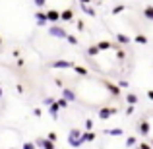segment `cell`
Returning <instances> with one entry per match:
<instances>
[{"label":"cell","instance_id":"cell-3","mask_svg":"<svg viewBox=\"0 0 153 149\" xmlns=\"http://www.w3.org/2000/svg\"><path fill=\"white\" fill-rule=\"evenodd\" d=\"M116 112H118V108H116V107H103V108H99L97 114H99V118H101V120H108L111 116H114Z\"/></svg>","mask_w":153,"mask_h":149},{"label":"cell","instance_id":"cell-20","mask_svg":"<svg viewBox=\"0 0 153 149\" xmlns=\"http://www.w3.org/2000/svg\"><path fill=\"white\" fill-rule=\"evenodd\" d=\"M82 138V130H78V128H72L70 134H68V139H79Z\"/></svg>","mask_w":153,"mask_h":149},{"label":"cell","instance_id":"cell-2","mask_svg":"<svg viewBox=\"0 0 153 149\" xmlns=\"http://www.w3.org/2000/svg\"><path fill=\"white\" fill-rule=\"evenodd\" d=\"M51 68H56V70H72V68L76 66V62H72V60H54V62L49 64Z\"/></svg>","mask_w":153,"mask_h":149},{"label":"cell","instance_id":"cell-45","mask_svg":"<svg viewBox=\"0 0 153 149\" xmlns=\"http://www.w3.org/2000/svg\"><path fill=\"white\" fill-rule=\"evenodd\" d=\"M149 145H151V147H153V138H151V139H149Z\"/></svg>","mask_w":153,"mask_h":149},{"label":"cell","instance_id":"cell-16","mask_svg":"<svg viewBox=\"0 0 153 149\" xmlns=\"http://www.w3.org/2000/svg\"><path fill=\"white\" fill-rule=\"evenodd\" d=\"M95 47L99 49V52H103V50H111V49H112V43H111V41H99Z\"/></svg>","mask_w":153,"mask_h":149},{"label":"cell","instance_id":"cell-19","mask_svg":"<svg viewBox=\"0 0 153 149\" xmlns=\"http://www.w3.org/2000/svg\"><path fill=\"white\" fill-rule=\"evenodd\" d=\"M126 101H128V105H132V107H136V105H138V95L136 93H126Z\"/></svg>","mask_w":153,"mask_h":149},{"label":"cell","instance_id":"cell-29","mask_svg":"<svg viewBox=\"0 0 153 149\" xmlns=\"http://www.w3.org/2000/svg\"><path fill=\"white\" fill-rule=\"evenodd\" d=\"M56 105H58V108H66L68 107V101H64L62 97H58V99H56Z\"/></svg>","mask_w":153,"mask_h":149},{"label":"cell","instance_id":"cell-18","mask_svg":"<svg viewBox=\"0 0 153 149\" xmlns=\"http://www.w3.org/2000/svg\"><path fill=\"white\" fill-rule=\"evenodd\" d=\"M143 18L149 19V21H153V6H151V4H147V6L143 8Z\"/></svg>","mask_w":153,"mask_h":149},{"label":"cell","instance_id":"cell-46","mask_svg":"<svg viewBox=\"0 0 153 149\" xmlns=\"http://www.w3.org/2000/svg\"><path fill=\"white\" fill-rule=\"evenodd\" d=\"M0 45H2V37H0Z\"/></svg>","mask_w":153,"mask_h":149},{"label":"cell","instance_id":"cell-36","mask_svg":"<svg viewBox=\"0 0 153 149\" xmlns=\"http://www.w3.org/2000/svg\"><path fill=\"white\" fill-rule=\"evenodd\" d=\"M134 110H136V107L128 105V107H126V116H132V114H134Z\"/></svg>","mask_w":153,"mask_h":149},{"label":"cell","instance_id":"cell-44","mask_svg":"<svg viewBox=\"0 0 153 149\" xmlns=\"http://www.w3.org/2000/svg\"><path fill=\"white\" fill-rule=\"evenodd\" d=\"M2 95H4V91H2V87H0V99H2Z\"/></svg>","mask_w":153,"mask_h":149},{"label":"cell","instance_id":"cell-41","mask_svg":"<svg viewBox=\"0 0 153 149\" xmlns=\"http://www.w3.org/2000/svg\"><path fill=\"white\" fill-rule=\"evenodd\" d=\"M146 95H147V99H149V101H151V103H153V89H149V91H147V93H146Z\"/></svg>","mask_w":153,"mask_h":149},{"label":"cell","instance_id":"cell-32","mask_svg":"<svg viewBox=\"0 0 153 149\" xmlns=\"http://www.w3.org/2000/svg\"><path fill=\"white\" fill-rule=\"evenodd\" d=\"M54 101H56L54 97H45V99H43V105H45V107H51V105L54 103Z\"/></svg>","mask_w":153,"mask_h":149},{"label":"cell","instance_id":"cell-17","mask_svg":"<svg viewBox=\"0 0 153 149\" xmlns=\"http://www.w3.org/2000/svg\"><path fill=\"white\" fill-rule=\"evenodd\" d=\"M58 110L60 108H58V105H56V101H54V103L49 107V114L52 116V120H58Z\"/></svg>","mask_w":153,"mask_h":149},{"label":"cell","instance_id":"cell-22","mask_svg":"<svg viewBox=\"0 0 153 149\" xmlns=\"http://www.w3.org/2000/svg\"><path fill=\"white\" fill-rule=\"evenodd\" d=\"M68 145L74 147V149H78V147L83 145V142H82V139H68Z\"/></svg>","mask_w":153,"mask_h":149},{"label":"cell","instance_id":"cell-9","mask_svg":"<svg viewBox=\"0 0 153 149\" xmlns=\"http://www.w3.org/2000/svg\"><path fill=\"white\" fill-rule=\"evenodd\" d=\"M138 132L142 136H149V132H151V124L147 122V120H142V122L138 124Z\"/></svg>","mask_w":153,"mask_h":149},{"label":"cell","instance_id":"cell-12","mask_svg":"<svg viewBox=\"0 0 153 149\" xmlns=\"http://www.w3.org/2000/svg\"><path fill=\"white\" fill-rule=\"evenodd\" d=\"M130 41H132V39L128 37L126 33H116V43H118V45H124V47H126V45H130Z\"/></svg>","mask_w":153,"mask_h":149},{"label":"cell","instance_id":"cell-40","mask_svg":"<svg viewBox=\"0 0 153 149\" xmlns=\"http://www.w3.org/2000/svg\"><path fill=\"white\" fill-rule=\"evenodd\" d=\"M16 91H18V93H23V85H22V83H18V85H16Z\"/></svg>","mask_w":153,"mask_h":149},{"label":"cell","instance_id":"cell-4","mask_svg":"<svg viewBox=\"0 0 153 149\" xmlns=\"http://www.w3.org/2000/svg\"><path fill=\"white\" fill-rule=\"evenodd\" d=\"M101 85L112 95V97H118V95H120V89H118V85H116V83L108 82V79H101Z\"/></svg>","mask_w":153,"mask_h":149},{"label":"cell","instance_id":"cell-14","mask_svg":"<svg viewBox=\"0 0 153 149\" xmlns=\"http://www.w3.org/2000/svg\"><path fill=\"white\" fill-rule=\"evenodd\" d=\"M97 138V134H95V132H82V142L83 143H87V142H93V139Z\"/></svg>","mask_w":153,"mask_h":149},{"label":"cell","instance_id":"cell-48","mask_svg":"<svg viewBox=\"0 0 153 149\" xmlns=\"http://www.w3.org/2000/svg\"><path fill=\"white\" fill-rule=\"evenodd\" d=\"M151 118H153V112H151Z\"/></svg>","mask_w":153,"mask_h":149},{"label":"cell","instance_id":"cell-24","mask_svg":"<svg viewBox=\"0 0 153 149\" xmlns=\"http://www.w3.org/2000/svg\"><path fill=\"white\" fill-rule=\"evenodd\" d=\"M99 54V49H97V47H89V49H87V56H89V58H95V56H97Z\"/></svg>","mask_w":153,"mask_h":149},{"label":"cell","instance_id":"cell-37","mask_svg":"<svg viewBox=\"0 0 153 149\" xmlns=\"http://www.w3.org/2000/svg\"><path fill=\"white\" fill-rule=\"evenodd\" d=\"M54 85L58 87V89H64V83H62V79H58V78L54 79Z\"/></svg>","mask_w":153,"mask_h":149},{"label":"cell","instance_id":"cell-39","mask_svg":"<svg viewBox=\"0 0 153 149\" xmlns=\"http://www.w3.org/2000/svg\"><path fill=\"white\" fill-rule=\"evenodd\" d=\"M138 147H140V149H153L149 143H138Z\"/></svg>","mask_w":153,"mask_h":149},{"label":"cell","instance_id":"cell-6","mask_svg":"<svg viewBox=\"0 0 153 149\" xmlns=\"http://www.w3.org/2000/svg\"><path fill=\"white\" fill-rule=\"evenodd\" d=\"M35 21H37V27H45L47 23V12H43V10H37L35 12Z\"/></svg>","mask_w":153,"mask_h":149},{"label":"cell","instance_id":"cell-35","mask_svg":"<svg viewBox=\"0 0 153 149\" xmlns=\"http://www.w3.org/2000/svg\"><path fill=\"white\" fill-rule=\"evenodd\" d=\"M76 27H78V31H83L85 29V23H83L82 19H78V21H76Z\"/></svg>","mask_w":153,"mask_h":149},{"label":"cell","instance_id":"cell-28","mask_svg":"<svg viewBox=\"0 0 153 149\" xmlns=\"http://www.w3.org/2000/svg\"><path fill=\"white\" fill-rule=\"evenodd\" d=\"M47 139H49V142H52V143H56V142H58V136H56V132H49V134H47Z\"/></svg>","mask_w":153,"mask_h":149},{"label":"cell","instance_id":"cell-43","mask_svg":"<svg viewBox=\"0 0 153 149\" xmlns=\"http://www.w3.org/2000/svg\"><path fill=\"white\" fill-rule=\"evenodd\" d=\"M93 0H79V4H91Z\"/></svg>","mask_w":153,"mask_h":149},{"label":"cell","instance_id":"cell-25","mask_svg":"<svg viewBox=\"0 0 153 149\" xmlns=\"http://www.w3.org/2000/svg\"><path fill=\"white\" fill-rule=\"evenodd\" d=\"M124 10H126V6H122V4H116V6L112 8V16H118V14H122Z\"/></svg>","mask_w":153,"mask_h":149},{"label":"cell","instance_id":"cell-27","mask_svg":"<svg viewBox=\"0 0 153 149\" xmlns=\"http://www.w3.org/2000/svg\"><path fill=\"white\" fill-rule=\"evenodd\" d=\"M116 85H118V89H128L130 82H128V79H118V83H116Z\"/></svg>","mask_w":153,"mask_h":149},{"label":"cell","instance_id":"cell-15","mask_svg":"<svg viewBox=\"0 0 153 149\" xmlns=\"http://www.w3.org/2000/svg\"><path fill=\"white\" fill-rule=\"evenodd\" d=\"M105 136H114V138H118V136H124V130L122 128H112V130H103Z\"/></svg>","mask_w":153,"mask_h":149},{"label":"cell","instance_id":"cell-21","mask_svg":"<svg viewBox=\"0 0 153 149\" xmlns=\"http://www.w3.org/2000/svg\"><path fill=\"white\" fill-rule=\"evenodd\" d=\"M136 145H138V139H136V136H128V138H126V147L134 149Z\"/></svg>","mask_w":153,"mask_h":149},{"label":"cell","instance_id":"cell-31","mask_svg":"<svg viewBox=\"0 0 153 149\" xmlns=\"http://www.w3.org/2000/svg\"><path fill=\"white\" fill-rule=\"evenodd\" d=\"M85 132H93V120L91 118L85 120Z\"/></svg>","mask_w":153,"mask_h":149},{"label":"cell","instance_id":"cell-8","mask_svg":"<svg viewBox=\"0 0 153 149\" xmlns=\"http://www.w3.org/2000/svg\"><path fill=\"white\" fill-rule=\"evenodd\" d=\"M47 21L52 23V25L58 23L60 21V12L58 10H49V12H47Z\"/></svg>","mask_w":153,"mask_h":149},{"label":"cell","instance_id":"cell-38","mask_svg":"<svg viewBox=\"0 0 153 149\" xmlns=\"http://www.w3.org/2000/svg\"><path fill=\"white\" fill-rule=\"evenodd\" d=\"M33 116L41 118V116H43V110H41V108H33Z\"/></svg>","mask_w":153,"mask_h":149},{"label":"cell","instance_id":"cell-11","mask_svg":"<svg viewBox=\"0 0 153 149\" xmlns=\"http://www.w3.org/2000/svg\"><path fill=\"white\" fill-rule=\"evenodd\" d=\"M82 10L85 16H89V18H97V12H95V8L91 6V4H82Z\"/></svg>","mask_w":153,"mask_h":149},{"label":"cell","instance_id":"cell-7","mask_svg":"<svg viewBox=\"0 0 153 149\" xmlns=\"http://www.w3.org/2000/svg\"><path fill=\"white\" fill-rule=\"evenodd\" d=\"M64 101H68V103H74L76 99H78V95L74 93V89H68V87H64L62 89V95H60Z\"/></svg>","mask_w":153,"mask_h":149},{"label":"cell","instance_id":"cell-5","mask_svg":"<svg viewBox=\"0 0 153 149\" xmlns=\"http://www.w3.org/2000/svg\"><path fill=\"white\" fill-rule=\"evenodd\" d=\"M35 147H37V149H56L54 147V143H52V142H49V139H47V138H35Z\"/></svg>","mask_w":153,"mask_h":149},{"label":"cell","instance_id":"cell-49","mask_svg":"<svg viewBox=\"0 0 153 149\" xmlns=\"http://www.w3.org/2000/svg\"><path fill=\"white\" fill-rule=\"evenodd\" d=\"M10 149H16V147H10Z\"/></svg>","mask_w":153,"mask_h":149},{"label":"cell","instance_id":"cell-42","mask_svg":"<svg viewBox=\"0 0 153 149\" xmlns=\"http://www.w3.org/2000/svg\"><path fill=\"white\" fill-rule=\"evenodd\" d=\"M23 64H25V60H23V58H18V66H19V68H22V66H23Z\"/></svg>","mask_w":153,"mask_h":149},{"label":"cell","instance_id":"cell-47","mask_svg":"<svg viewBox=\"0 0 153 149\" xmlns=\"http://www.w3.org/2000/svg\"><path fill=\"white\" fill-rule=\"evenodd\" d=\"M134 149H140V147H138V145H136V147H134Z\"/></svg>","mask_w":153,"mask_h":149},{"label":"cell","instance_id":"cell-33","mask_svg":"<svg viewBox=\"0 0 153 149\" xmlns=\"http://www.w3.org/2000/svg\"><path fill=\"white\" fill-rule=\"evenodd\" d=\"M22 149H37V147H35V143H33V142H25V143L22 145Z\"/></svg>","mask_w":153,"mask_h":149},{"label":"cell","instance_id":"cell-10","mask_svg":"<svg viewBox=\"0 0 153 149\" xmlns=\"http://www.w3.org/2000/svg\"><path fill=\"white\" fill-rule=\"evenodd\" d=\"M60 21H74V10L66 8V10L60 12Z\"/></svg>","mask_w":153,"mask_h":149},{"label":"cell","instance_id":"cell-26","mask_svg":"<svg viewBox=\"0 0 153 149\" xmlns=\"http://www.w3.org/2000/svg\"><path fill=\"white\" fill-rule=\"evenodd\" d=\"M134 41L138 43V45H147V37H146V35H142V33H140V35H136V39H134Z\"/></svg>","mask_w":153,"mask_h":149},{"label":"cell","instance_id":"cell-23","mask_svg":"<svg viewBox=\"0 0 153 149\" xmlns=\"http://www.w3.org/2000/svg\"><path fill=\"white\" fill-rule=\"evenodd\" d=\"M66 41L70 43V45H74V47H78L79 45V41H78V37L76 35H72V33H68V37H66Z\"/></svg>","mask_w":153,"mask_h":149},{"label":"cell","instance_id":"cell-30","mask_svg":"<svg viewBox=\"0 0 153 149\" xmlns=\"http://www.w3.org/2000/svg\"><path fill=\"white\" fill-rule=\"evenodd\" d=\"M114 52H116V58H118V60H124V58H126V52L122 50V47H120L118 50H114Z\"/></svg>","mask_w":153,"mask_h":149},{"label":"cell","instance_id":"cell-13","mask_svg":"<svg viewBox=\"0 0 153 149\" xmlns=\"http://www.w3.org/2000/svg\"><path fill=\"white\" fill-rule=\"evenodd\" d=\"M72 70H74V74L82 76V78H89V70H87V68H83V66H78V64H76Z\"/></svg>","mask_w":153,"mask_h":149},{"label":"cell","instance_id":"cell-1","mask_svg":"<svg viewBox=\"0 0 153 149\" xmlns=\"http://www.w3.org/2000/svg\"><path fill=\"white\" fill-rule=\"evenodd\" d=\"M49 35H51V37H54V39H66V37H68V31L64 29L62 25L54 23V25L49 27Z\"/></svg>","mask_w":153,"mask_h":149},{"label":"cell","instance_id":"cell-34","mask_svg":"<svg viewBox=\"0 0 153 149\" xmlns=\"http://www.w3.org/2000/svg\"><path fill=\"white\" fill-rule=\"evenodd\" d=\"M33 4H35V6L39 8V10H41V8H43V6L47 4V0H33Z\"/></svg>","mask_w":153,"mask_h":149}]
</instances>
